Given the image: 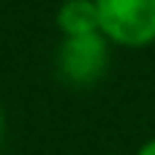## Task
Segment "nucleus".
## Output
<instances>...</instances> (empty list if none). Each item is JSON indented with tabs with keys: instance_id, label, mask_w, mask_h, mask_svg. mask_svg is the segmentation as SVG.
Here are the masks:
<instances>
[{
	"instance_id": "1",
	"label": "nucleus",
	"mask_w": 155,
	"mask_h": 155,
	"mask_svg": "<svg viewBox=\"0 0 155 155\" xmlns=\"http://www.w3.org/2000/svg\"><path fill=\"white\" fill-rule=\"evenodd\" d=\"M101 33L123 46L155 41V0H95Z\"/></svg>"
},
{
	"instance_id": "2",
	"label": "nucleus",
	"mask_w": 155,
	"mask_h": 155,
	"mask_svg": "<svg viewBox=\"0 0 155 155\" xmlns=\"http://www.w3.org/2000/svg\"><path fill=\"white\" fill-rule=\"evenodd\" d=\"M106 35L90 33V35H74L65 38L57 52V68L71 84H90L95 82L109 63L106 52Z\"/></svg>"
},
{
	"instance_id": "3",
	"label": "nucleus",
	"mask_w": 155,
	"mask_h": 155,
	"mask_svg": "<svg viewBox=\"0 0 155 155\" xmlns=\"http://www.w3.org/2000/svg\"><path fill=\"white\" fill-rule=\"evenodd\" d=\"M57 27L65 33V38L101 33V14L95 0H65L57 11Z\"/></svg>"
},
{
	"instance_id": "4",
	"label": "nucleus",
	"mask_w": 155,
	"mask_h": 155,
	"mask_svg": "<svg viewBox=\"0 0 155 155\" xmlns=\"http://www.w3.org/2000/svg\"><path fill=\"white\" fill-rule=\"evenodd\" d=\"M136 155H155V139L144 142V144L139 147V153H136Z\"/></svg>"
},
{
	"instance_id": "5",
	"label": "nucleus",
	"mask_w": 155,
	"mask_h": 155,
	"mask_svg": "<svg viewBox=\"0 0 155 155\" xmlns=\"http://www.w3.org/2000/svg\"><path fill=\"white\" fill-rule=\"evenodd\" d=\"M0 139H3V114H0Z\"/></svg>"
}]
</instances>
